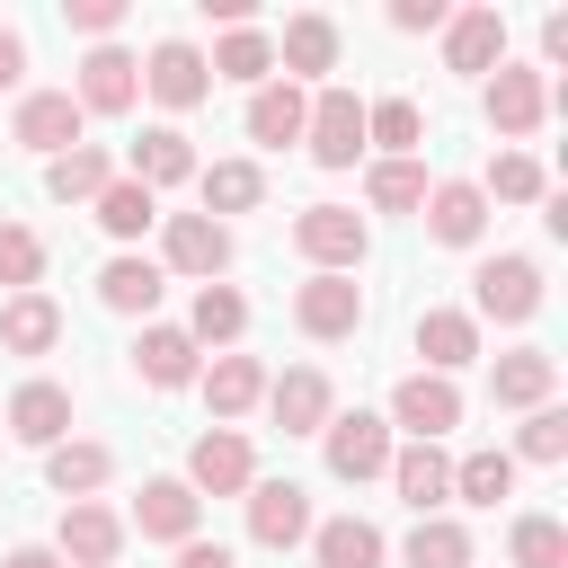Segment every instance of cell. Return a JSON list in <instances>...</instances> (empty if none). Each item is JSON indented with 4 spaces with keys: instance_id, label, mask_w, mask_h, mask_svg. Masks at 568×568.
<instances>
[{
    "instance_id": "obj_1",
    "label": "cell",
    "mask_w": 568,
    "mask_h": 568,
    "mask_svg": "<svg viewBox=\"0 0 568 568\" xmlns=\"http://www.w3.org/2000/svg\"><path fill=\"white\" fill-rule=\"evenodd\" d=\"M293 248H302L320 275H355V266H364V213H346V204H302V213H293Z\"/></svg>"
},
{
    "instance_id": "obj_2",
    "label": "cell",
    "mask_w": 568,
    "mask_h": 568,
    "mask_svg": "<svg viewBox=\"0 0 568 568\" xmlns=\"http://www.w3.org/2000/svg\"><path fill=\"white\" fill-rule=\"evenodd\" d=\"M186 488H195V497H248V488H257V453H248V435H231V426L195 435V453H186Z\"/></svg>"
},
{
    "instance_id": "obj_3",
    "label": "cell",
    "mask_w": 568,
    "mask_h": 568,
    "mask_svg": "<svg viewBox=\"0 0 568 568\" xmlns=\"http://www.w3.org/2000/svg\"><path fill=\"white\" fill-rule=\"evenodd\" d=\"M293 320H302V337L337 346V337L364 328V284H355V275H311V284L293 293Z\"/></svg>"
},
{
    "instance_id": "obj_4",
    "label": "cell",
    "mask_w": 568,
    "mask_h": 568,
    "mask_svg": "<svg viewBox=\"0 0 568 568\" xmlns=\"http://www.w3.org/2000/svg\"><path fill=\"white\" fill-rule=\"evenodd\" d=\"M248 541H257V550L311 541V488H302V479H257V488H248Z\"/></svg>"
},
{
    "instance_id": "obj_5",
    "label": "cell",
    "mask_w": 568,
    "mask_h": 568,
    "mask_svg": "<svg viewBox=\"0 0 568 568\" xmlns=\"http://www.w3.org/2000/svg\"><path fill=\"white\" fill-rule=\"evenodd\" d=\"M302 142H311L320 169H355V151H364V106H355V89H320Z\"/></svg>"
},
{
    "instance_id": "obj_6",
    "label": "cell",
    "mask_w": 568,
    "mask_h": 568,
    "mask_svg": "<svg viewBox=\"0 0 568 568\" xmlns=\"http://www.w3.org/2000/svg\"><path fill=\"white\" fill-rule=\"evenodd\" d=\"M133 98H142V62H133V53H115V44H89L71 106H80V115H124Z\"/></svg>"
},
{
    "instance_id": "obj_7",
    "label": "cell",
    "mask_w": 568,
    "mask_h": 568,
    "mask_svg": "<svg viewBox=\"0 0 568 568\" xmlns=\"http://www.w3.org/2000/svg\"><path fill=\"white\" fill-rule=\"evenodd\" d=\"M470 302H479L488 320H532V311H541V266H532V257H479Z\"/></svg>"
},
{
    "instance_id": "obj_8",
    "label": "cell",
    "mask_w": 568,
    "mask_h": 568,
    "mask_svg": "<svg viewBox=\"0 0 568 568\" xmlns=\"http://www.w3.org/2000/svg\"><path fill=\"white\" fill-rule=\"evenodd\" d=\"M115 550H124V515H106L98 497H71L62 506V568H115Z\"/></svg>"
},
{
    "instance_id": "obj_9",
    "label": "cell",
    "mask_w": 568,
    "mask_h": 568,
    "mask_svg": "<svg viewBox=\"0 0 568 568\" xmlns=\"http://www.w3.org/2000/svg\"><path fill=\"white\" fill-rule=\"evenodd\" d=\"M142 89H151L169 115H186V106H204L213 71H204V53H195L186 36H169V44H151V71H142Z\"/></svg>"
},
{
    "instance_id": "obj_10",
    "label": "cell",
    "mask_w": 568,
    "mask_h": 568,
    "mask_svg": "<svg viewBox=\"0 0 568 568\" xmlns=\"http://www.w3.org/2000/svg\"><path fill=\"white\" fill-rule=\"evenodd\" d=\"M541 115H550V80L524 71V62H497V80H488V124H497L506 142H524Z\"/></svg>"
},
{
    "instance_id": "obj_11",
    "label": "cell",
    "mask_w": 568,
    "mask_h": 568,
    "mask_svg": "<svg viewBox=\"0 0 568 568\" xmlns=\"http://www.w3.org/2000/svg\"><path fill=\"white\" fill-rule=\"evenodd\" d=\"M390 417H399L417 444H435V435H453V426H462V390H453L444 373H408V382L390 390Z\"/></svg>"
},
{
    "instance_id": "obj_12",
    "label": "cell",
    "mask_w": 568,
    "mask_h": 568,
    "mask_svg": "<svg viewBox=\"0 0 568 568\" xmlns=\"http://www.w3.org/2000/svg\"><path fill=\"white\" fill-rule=\"evenodd\" d=\"M320 435H328V470H337V479H373V470H390V426H382L373 408L328 417Z\"/></svg>"
},
{
    "instance_id": "obj_13",
    "label": "cell",
    "mask_w": 568,
    "mask_h": 568,
    "mask_svg": "<svg viewBox=\"0 0 568 568\" xmlns=\"http://www.w3.org/2000/svg\"><path fill=\"white\" fill-rule=\"evenodd\" d=\"M27 151H44V160H62L71 142H80V106H71V89H27L18 98V124H9Z\"/></svg>"
},
{
    "instance_id": "obj_14",
    "label": "cell",
    "mask_w": 568,
    "mask_h": 568,
    "mask_svg": "<svg viewBox=\"0 0 568 568\" xmlns=\"http://www.w3.org/2000/svg\"><path fill=\"white\" fill-rule=\"evenodd\" d=\"M160 248H169V266L195 275V284H213V275L231 266V231H222L213 213H169V240H160Z\"/></svg>"
},
{
    "instance_id": "obj_15",
    "label": "cell",
    "mask_w": 568,
    "mask_h": 568,
    "mask_svg": "<svg viewBox=\"0 0 568 568\" xmlns=\"http://www.w3.org/2000/svg\"><path fill=\"white\" fill-rule=\"evenodd\" d=\"M266 408H275V426H284V435H320V426L337 417V399H328V373H320V364H293L284 382H266Z\"/></svg>"
},
{
    "instance_id": "obj_16",
    "label": "cell",
    "mask_w": 568,
    "mask_h": 568,
    "mask_svg": "<svg viewBox=\"0 0 568 568\" xmlns=\"http://www.w3.org/2000/svg\"><path fill=\"white\" fill-rule=\"evenodd\" d=\"M9 435L53 453V444L71 435V390H62V382H18V390H9Z\"/></svg>"
},
{
    "instance_id": "obj_17",
    "label": "cell",
    "mask_w": 568,
    "mask_h": 568,
    "mask_svg": "<svg viewBox=\"0 0 568 568\" xmlns=\"http://www.w3.org/2000/svg\"><path fill=\"white\" fill-rule=\"evenodd\" d=\"M195 515H204V497L186 479H142V497H133L142 541H195Z\"/></svg>"
},
{
    "instance_id": "obj_18",
    "label": "cell",
    "mask_w": 568,
    "mask_h": 568,
    "mask_svg": "<svg viewBox=\"0 0 568 568\" xmlns=\"http://www.w3.org/2000/svg\"><path fill=\"white\" fill-rule=\"evenodd\" d=\"M133 373H142L151 390H186L204 364H195V337H186V328H160V320H151V328L133 337Z\"/></svg>"
},
{
    "instance_id": "obj_19",
    "label": "cell",
    "mask_w": 568,
    "mask_h": 568,
    "mask_svg": "<svg viewBox=\"0 0 568 568\" xmlns=\"http://www.w3.org/2000/svg\"><path fill=\"white\" fill-rule=\"evenodd\" d=\"M417 213H426V231H435L444 248H470V240L488 231V195H479V186H462V178H453V186H426V204H417Z\"/></svg>"
},
{
    "instance_id": "obj_20",
    "label": "cell",
    "mask_w": 568,
    "mask_h": 568,
    "mask_svg": "<svg viewBox=\"0 0 568 568\" xmlns=\"http://www.w3.org/2000/svg\"><path fill=\"white\" fill-rule=\"evenodd\" d=\"M417 355H426V373H462L470 355H479V320L470 311H417Z\"/></svg>"
},
{
    "instance_id": "obj_21",
    "label": "cell",
    "mask_w": 568,
    "mask_h": 568,
    "mask_svg": "<svg viewBox=\"0 0 568 568\" xmlns=\"http://www.w3.org/2000/svg\"><path fill=\"white\" fill-rule=\"evenodd\" d=\"M550 382H559V364H550L541 346H515V355H497L488 399H497V408H550Z\"/></svg>"
},
{
    "instance_id": "obj_22",
    "label": "cell",
    "mask_w": 568,
    "mask_h": 568,
    "mask_svg": "<svg viewBox=\"0 0 568 568\" xmlns=\"http://www.w3.org/2000/svg\"><path fill=\"white\" fill-rule=\"evenodd\" d=\"M195 382H204V408H213V417H248V408L266 399V364H257V355H213Z\"/></svg>"
},
{
    "instance_id": "obj_23",
    "label": "cell",
    "mask_w": 568,
    "mask_h": 568,
    "mask_svg": "<svg viewBox=\"0 0 568 568\" xmlns=\"http://www.w3.org/2000/svg\"><path fill=\"white\" fill-rule=\"evenodd\" d=\"M444 62H453V71H497V62H506V18H497V9H462V18L444 27Z\"/></svg>"
},
{
    "instance_id": "obj_24",
    "label": "cell",
    "mask_w": 568,
    "mask_h": 568,
    "mask_svg": "<svg viewBox=\"0 0 568 568\" xmlns=\"http://www.w3.org/2000/svg\"><path fill=\"white\" fill-rule=\"evenodd\" d=\"M302 124H311V98H302L293 80H266V89L248 98V142L284 151V142H302Z\"/></svg>"
},
{
    "instance_id": "obj_25",
    "label": "cell",
    "mask_w": 568,
    "mask_h": 568,
    "mask_svg": "<svg viewBox=\"0 0 568 568\" xmlns=\"http://www.w3.org/2000/svg\"><path fill=\"white\" fill-rule=\"evenodd\" d=\"M106 186H115V160H106L98 142H71V151L44 169V195H53V204H98Z\"/></svg>"
},
{
    "instance_id": "obj_26",
    "label": "cell",
    "mask_w": 568,
    "mask_h": 568,
    "mask_svg": "<svg viewBox=\"0 0 568 568\" xmlns=\"http://www.w3.org/2000/svg\"><path fill=\"white\" fill-rule=\"evenodd\" d=\"M178 178H195V151H186V133L178 124H151L142 142H133V186H178Z\"/></svg>"
},
{
    "instance_id": "obj_27",
    "label": "cell",
    "mask_w": 568,
    "mask_h": 568,
    "mask_svg": "<svg viewBox=\"0 0 568 568\" xmlns=\"http://www.w3.org/2000/svg\"><path fill=\"white\" fill-rule=\"evenodd\" d=\"M160 266L151 257H106V275H98V302L106 311H124V320H151V302H160Z\"/></svg>"
},
{
    "instance_id": "obj_28",
    "label": "cell",
    "mask_w": 568,
    "mask_h": 568,
    "mask_svg": "<svg viewBox=\"0 0 568 568\" xmlns=\"http://www.w3.org/2000/svg\"><path fill=\"white\" fill-rule=\"evenodd\" d=\"M53 337H62V311H53L44 293H9V302H0V346H9V355H44Z\"/></svg>"
},
{
    "instance_id": "obj_29",
    "label": "cell",
    "mask_w": 568,
    "mask_h": 568,
    "mask_svg": "<svg viewBox=\"0 0 568 568\" xmlns=\"http://www.w3.org/2000/svg\"><path fill=\"white\" fill-rule=\"evenodd\" d=\"M44 479H53V497H89V488H106V479H115V453H106V444H71V435H62V444L44 453Z\"/></svg>"
},
{
    "instance_id": "obj_30",
    "label": "cell",
    "mask_w": 568,
    "mask_h": 568,
    "mask_svg": "<svg viewBox=\"0 0 568 568\" xmlns=\"http://www.w3.org/2000/svg\"><path fill=\"white\" fill-rule=\"evenodd\" d=\"M390 479H399V497H408L417 515H435V506L453 497V462H444L435 444H408V453H390Z\"/></svg>"
},
{
    "instance_id": "obj_31",
    "label": "cell",
    "mask_w": 568,
    "mask_h": 568,
    "mask_svg": "<svg viewBox=\"0 0 568 568\" xmlns=\"http://www.w3.org/2000/svg\"><path fill=\"white\" fill-rule=\"evenodd\" d=\"M275 62L284 71H328L337 62V18H320V9H302V18H284V44H275Z\"/></svg>"
},
{
    "instance_id": "obj_32",
    "label": "cell",
    "mask_w": 568,
    "mask_h": 568,
    "mask_svg": "<svg viewBox=\"0 0 568 568\" xmlns=\"http://www.w3.org/2000/svg\"><path fill=\"white\" fill-rule=\"evenodd\" d=\"M311 559H320V568H382V532H373L364 515H337V524L311 532Z\"/></svg>"
},
{
    "instance_id": "obj_33",
    "label": "cell",
    "mask_w": 568,
    "mask_h": 568,
    "mask_svg": "<svg viewBox=\"0 0 568 568\" xmlns=\"http://www.w3.org/2000/svg\"><path fill=\"white\" fill-rule=\"evenodd\" d=\"M213 80H248V89H266V71H275V36H257V27H231L222 44H213V62H204Z\"/></svg>"
},
{
    "instance_id": "obj_34",
    "label": "cell",
    "mask_w": 568,
    "mask_h": 568,
    "mask_svg": "<svg viewBox=\"0 0 568 568\" xmlns=\"http://www.w3.org/2000/svg\"><path fill=\"white\" fill-rule=\"evenodd\" d=\"M195 186H204V213L222 222V213H248L257 195H266V178L248 169V160H213V169H195Z\"/></svg>"
},
{
    "instance_id": "obj_35",
    "label": "cell",
    "mask_w": 568,
    "mask_h": 568,
    "mask_svg": "<svg viewBox=\"0 0 568 568\" xmlns=\"http://www.w3.org/2000/svg\"><path fill=\"white\" fill-rule=\"evenodd\" d=\"M453 497H462V506L515 497V453H462V462H453Z\"/></svg>"
},
{
    "instance_id": "obj_36",
    "label": "cell",
    "mask_w": 568,
    "mask_h": 568,
    "mask_svg": "<svg viewBox=\"0 0 568 568\" xmlns=\"http://www.w3.org/2000/svg\"><path fill=\"white\" fill-rule=\"evenodd\" d=\"M399 559H408V568H470V532H462L453 515H417V532H408Z\"/></svg>"
},
{
    "instance_id": "obj_37",
    "label": "cell",
    "mask_w": 568,
    "mask_h": 568,
    "mask_svg": "<svg viewBox=\"0 0 568 568\" xmlns=\"http://www.w3.org/2000/svg\"><path fill=\"white\" fill-rule=\"evenodd\" d=\"M240 328H248V302H240L231 284H204V293H195V320H186V337H195V346H231Z\"/></svg>"
},
{
    "instance_id": "obj_38",
    "label": "cell",
    "mask_w": 568,
    "mask_h": 568,
    "mask_svg": "<svg viewBox=\"0 0 568 568\" xmlns=\"http://www.w3.org/2000/svg\"><path fill=\"white\" fill-rule=\"evenodd\" d=\"M417 133H426L417 98H382V106H364V142H382L390 160H408V151H417Z\"/></svg>"
},
{
    "instance_id": "obj_39",
    "label": "cell",
    "mask_w": 568,
    "mask_h": 568,
    "mask_svg": "<svg viewBox=\"0 0 568 568\" xmlns=\"http://www.w3.org/2000/svg\"><path fill=\"white\" fill-rule=\"evenodd\" d=\"M98 222H106L115 240H142V231L160 222V195H151V186H133V178H115V186L98 195Z\"/></svg>"
},
{
    "instance_id": "obj_40",
    "label": "cell",
    "mask_w": 568,
    "mask_h": 568,
    "mask_svg": "<svg viewBox=\"0 0 568 568\" xmlns=\"http://www.w3.org/2000/svg\"><path fill=\"white\" fill-rule=\"evenodd\" d=\"M364 195H373L382 213H417V204H426V169H417V160H373Z\"/></svg>"
},
{
    "instance_id": "obj_41",
    "label": "cell",
    "mask_w": 568,
    "mask_h": 568,
    "mask_svg": "<svg viewBox=\"0 0 568 568\" xmlns=\"http://www.w3.org/2000/svg\"><path fill=\"white\" fill-rule=\"evenodd\" d=\"M515 568H568V532L550 524V515H515Z\"/></svg>"
},
{
    "instance_id": "obj_42",
    "label": "cell",
    "mask_w": 568,
    "mask_h": 568,
    "mask_svg": "<svg viewBox=\"0 0 568 568\" xmlns=\"http://www.w3.org/2000/svg\"><path fill=\"white\" fill-rule=\"evenodd\" d=\"M36 275H44V240H36L27 222H0V284L36 293Z\"/></svg>"
},
{
    "instance_id": "obj_43",
    "label": "cell",
    "mask_w": 568,
    "mask_h": 568,
    "mask_svg": "<svg viewBox=\"0 0 568 568\" xmlns=\"http://www.w3.org/2000/svg\"><path fill=\"white\" fill-rule=\"evenodd\" d=\"M479 195L532 204V195H541V160H524V151H497V160H488V186H479Z\"/></svg>"
},
{
    "instance_id": "obj_44",
    "label": "cell",
    "mask_w": 568,
    "mask_h": 568,
    "mask_svg": "<svg viewBox=\"0 0 568 568\" xmlns=\"http://www.w3.org/2000/svg\"><path fill=\"white\" fill-rule=\"evenodd\" d=\"M524 462H568V408H532L524 417Z\"/></svg>"
},
{
    "instance_id": "obj_45",
    "label": "cell",
    "mask_w": 568,
    "mask_h": 568,
    "mask_svg": "<svg viewBox=\"0 0 568 568\" xmlns=\"http://www.w3.org/2000/svg\"><path fill=\"white\" fill-rule=\"evenodd\" d=\"M71 27L80 36H115L124 27V0H71Z\"/></svg>"
},
{
    "instance_id": "obj_46",
    "label": "cell",
    "mask_w": 568,
    "mask_h": 568,
    "mask_svg": "<svg viewBox=\"0 0 568 568\" xmlns=\"http://www.w3.org/2000/svg\"><path fill=\"white\" fill-rule=\"evenodd\" d=\"M390 27L399 36H426V27H444V0H390Z\"/></svg>"
},
{
    "instance_id": "obj_47",
    "label": "cell",
    "mask_w": 568,
    "mask_h": 568,
    "mask_svg": "<svg viewBox=\"0 0 568 568\" xmlns=\"http://www.w3.org/2000/svg\"><path fill=\"white\" fill-rule=\"evenodd\" d=\"M18 80H27V36L0 27V89H18Z\"/></svg>"
},
{
    "instance_id": "obj_48",
    "label": "cell",
    "mask_w": 568,
    "mask_h": 568,
    "mask_svg": "<svg viewBox=\"0 0 568 568\" xmlns=\"http://www.w3.org/2000/svg\"><path fill=\"white\" fill-rule=\"evenodd\" d=\"M178 568H240L222 541H178Z\"/></svg>"
},
{
    "instance_id": "obj_49",
    "label": "cell",
    "mask_w": 568,
    "mask_h": 568,
    "mask_svg": "<svg viewBox=\"0 0 568 568\" xmlns=\"http://www.w3.org/2000/svg\"><path fill=\"white\" fill-rule=\"evenodd\" d=\"M0 568H62V559H53V550H9Z\"/></svg>"
}]
</instances>
